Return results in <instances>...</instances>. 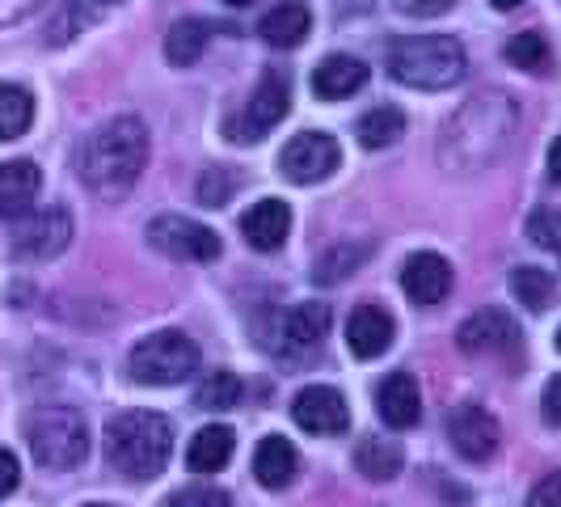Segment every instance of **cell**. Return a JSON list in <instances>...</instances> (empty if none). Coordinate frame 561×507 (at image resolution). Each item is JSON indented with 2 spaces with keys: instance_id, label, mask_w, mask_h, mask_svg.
<instances>
[{
  "instance_id": "1",
  "label": "cell",
  "mask_w": 561,
  "mask_h": 507,
  "mask_svg": "<svg viewBox=\"0 0 561 507\" xmlns=\"http://www.w3.org/2000/svg\"><path fill=\"white\" fill-rule=\"evenodd\" d=\"M148 161V127L136 114H118L102 123L81 148V182L98 199H123Z\"/></svg>"
},
{
  "instance_id": "2",
  "label": "cell",
  "mask_w": 561,
  "mask_h": 507,
  "mask_svg": "<svg viewBox=\"0 0 561 507\" xmlns=\"http://www.w3.org/2000/svg\"><path fill=\"white\" fill-rule=\"evenodd\" d=\"M173 457V422L157 410H123L106 422V461L136 482L157 478Z\"/></svg>"
},
{
  "instance_id": "3",
  "label": "cell",
  "mask_w": 561,
  "mask_h": 507,
  "mask_svg": "<svg viewBox=\"0 0 561 507\" xmlns=\"http://www.w3.org/2000/svg\"><path fill=\"white\" fill-rule=\"evenodd\" d=\"M465 68V47L451 34H414L389 47V72L410 89H451Z\"/></svg>"
},
{
  "instance_id": "4",
  "label": "cell",
  "mask_w": 561,
  "mask_h": 507,
  "mask_svg": "<svg viewBox=\"0 0 561 507\" xmlns=\"http://www.w3.org/2000/svg\"><path fill=\"white\" fill-rule=\"evenodd\" d=\"M26 444L38 465L72 470L89 457V422L72 406H38L26 419Z\"/></svg>"
},
{
  "instance_id": "5",
  "label": "cell",
  "mask_w": 561,
  "mask_h": 507,
  "mask_svg": "<svg viewBox=\"0 0 561 507\" xmlns=\"http://www.w3.org/2000/svg\"><path fill=\"white\" fill-rule=\"evenodd\" d=\"M127 372H131L136 385H152V390L182 385L198 372L195 338L182 335V330H157V335H148L144 342L131 347Z\"/></svg>"
},
{
  "instance_id": "6",
  "label": "cell",
  "mask_w": 561,
  "mask_h": 507,
  "mask_svg": "<svg viewBox=\"0 0 561 507\" xmlns=\"http://www.w3.org/2000/svg\"><path fill=\"white\" fill-rule=\"evenodd\" d=\"M342 161V148L330 132H300L283 144L279 153V173L287 182H300V187H312L321 178H330Z\"/></svg>"
},
{
  "instance_id": "7",
  "label": "cell",
  "mask_w": 561,
  "mask_h": 507,
  "mask_svg": "<svg viewBox=\"0 0 561 507\" xmlns=\"http://www.w3.org/2000/svg\"><path fill=\"white\" fill-rule=\"evenodd\" d=\"M148 241L157 250H165L169 258H182V262H211V258H220V233L207 225H195L186 216H157L148 225Z\"/></svg>"
},
{
  "instance_id": "8",
  "label": "cell",
  "mask_w": 561,
  "mask_h": 507,
  "mask_svg": "<svg viewBox=\"0 0 561 507\" xmlns=\"http://www.w3.org/2000/svg\"><path fill=\"white\" fill-rule=\"evenodd\" d=\"M68 241H72V216L64 207H43L34 216L30 212L22 216V225L13 233V254L30 262H47L68 250Z\"/></svg>"
},
{
  "instance_id": "9",
  "label": "cell",
  "mask_w": 561,
  "mask_h": 507,
  "mask_svg": "<svg viewBox=\"0 0 561 507\" xmlns=\"http://www.w3.org/2000/svg\"><path fill=\"white\" fill-rule=\"evenodd\" d=\"M287 111H291V77L283 68H266V77L257 81L250 106L237 123V132H241L237 140H262L271 127H279Z\"/></svg>"
},
{
  "instance_id": "10",
  "label": "cell",
  "mask_w": 561,
  "mask_h": 507,
  "mask_svg": "<svg viewBox=\"0 0 561 507\" xmlns=\"http://www.w3.org/2000/svg\"><path fill=\"white\" fill-rule=\"evenodd\" d=\"M499 436H503L499 419L478 402H465L448 415V440L465 461H490L499 449Z\"/></svg>"
},
{
  "instance_id": "11",
  "label": "cell",
  "mask_w": 561,
  "mask_h": 507,
  "mask_svg": "<svg viewBox=\"0 0 561 507\" xmlns=\"http://www.w3.org/2000/svg\"><path fill=\"white\" fill-rule=\"evenodd\" d=\"M291 419H296V427H305L309 436H342L351 427V406L330 385H309L291 402Z\"/></svg>"
},
{
  "instance_id": "12",
  "label": "cell",
  "mask_w": 561,
  "mask_h": 507,
  "mask_svg": "<svg viewBox=\"0 0 561 507\" xmlns=\"http://www.w3.org/2000/svg\"><path fill=\"white\" fill-rule=\"evenodd\" d=\"M456 342L469 356H515L519 351V326L503 309H481L456 330Z\"/></svg>"
},
{
  "instance_id": "13",
  "label": "cell",
  "mask_w": 561,
  "mask_h": 507,
  "mask_svg": "<svg viewBox=\"0 0 561 507\" xmlns=\"http://www.w3.org/2000/svg\"><path fill=\"white\" fill-rule=\"evenodd\" d=\"M401 288L414 305H439L451 292V262L435 250H419L401 267Z\"/></svg>"
},
{
  "instance_id": "14",
  "label": "cell",
  "mask_w": 561,
  "mask_h": 507,
  "mask_svg": "<svg viewBox=\"0 0 561 507\" xmlns=\"http://www.w3.org/2000/svg\"><path fill=\"white\" fill-rule=\"evenodd\" d=\"M376 410L380 419L389 422L393 431H405L422 419V394L419 381L410 372H389L380 385H376Z\"/></svg>"
},
{
  "instance_id": "15",
  "label": "cell",
  "mask_w": 561,
  "mask_h": 507,
  "mask_svg": "<svg viewBox=\"0 0 561 507\" xmlns=\"http://www.w3.org/2000/svg\"><path fill=\"white\" fill-rule=\"evenodd\" d=\"M241 233H245V241H250L253 250L275 254L287 241V233H291V207L275 195L257 199L250 212L241 216Z\"/></svg>"
},
{
  "instance_id": "16",
  "label": "cell",
  "mask_w": 561,
  "mask_h": 507,
  "mask_svg": "<svg viewBox=\"0 0 561 507\" xmlns=\"http://www.w3.org/2000/svg\"><path fill=\"white\" fill-rule=\"evenodd\" d=\"M43 187V173L34 161L18 157V161H0V221H22Z\"/></svg>"
},
{
  "instance_id": "17",
  "label": "cell",
  "mask_w": 561,
  "mask_h": 507,
  "mask_svg": "<svg viewBox=\"0 0 561 507\" xmlns=\"http://www.w3.org/2000/svg\"><path fill=\"white\" fill-rule=\"evenodd\" d=\"M393 342V317L380 309V305H359L346 322V347L355 360H376L385 356Z\"/></svg>"
},
{
  "instance_id": "18",
  "label": "cell",
  "mask_w": 561,
  "mask_h": 507,
  "mask_svg": "<svg viewBox=\"0 0 561 507\" xmlns=\"http://www.w3.org/2000/svg\"><path fill=\"white\" fill-rule=\"evenodd\" d=\"M367 84V64L355 56H325L312 68V93L325 102H342Z\"/></svg>"
},
{
  "instance_id": "19",
  "label": "cell",
  "mask_w": 561,
  "mask_h": 507,
  "mask_svg": "<svg viewBox=\"0 0 561 507\" xmlns=\"http://www.w3.org/2000/svg\"><path fill=\"white\" fill-rule=\"evenodd\" d=\"M309 26H312L309 4H305V0H283V4H275V9L257 22V34H262L271 47L291 52V47H300V43H305Z\"/></svg>"
},
{
  "instance_id": "20",
  "label": "cell",
  "mask_w": 561,
  "mask_h": 507,
  "mask_svg": "<svg viewBox=\"0 0 561 507\" xmlns=\"http://www.w3.org/2000/svg\"><path fill=\"white\" fill-rule=\"evenodd\" d=\"M296 470H300V452L291 449L287 436H266L253 452V478L262 482L266 491H283L287 482L296 478Z\"/></svg>"
},
{
  "instance_id": "21",
  "label": "cell",
  "mask_w": 561,
  "mask_h": 507,
  "mask_svg": "<svg viewBox=\"0 0 561 507\" xmlns=\"http://www.w3.org/2000/svg\"><path fill=\"white\" fill-rule=\"evenodd\" d=\"M232 452H237V431L225 422H207V427H198L191 449H186V465L195 474H216L232 461Z\"/></svg>"
},
{
  "instance_id": "22",
  "label": "cell",
  "mask_w": 561,
  "mask_h": 507,
  "mask_svg": "<svg viewBox=\"0 0 561 507\" xmlns=\"http://www.w3.org/2000/svg\"><path fill=\"white\" fill-rule=\"evenodd\" d=\"M405 465V452L397 440H385V436H364L359 449H355V470L371 482H389L401 474Z\"/></svg>"
},
{
  "instance_id": "23",
  "label": "cell",
  "mask_w": 561,
  "mask_h": 507,
  "mask_svg": "<svg viewBox=\"0 0 561 507\" xmlns=\"http://www.w3.org/2000/svg\"><path fill=\"white\" fill-rule=\"evenodd\" d=\"M325 335H330V305H321V301H300L283 317V338L291 347H300V351L317 347Z\"/></svg>"
},
{
  "instance_id": "24",
  "label": "cell",
  "mask_w": 561,
  "mask_h": 507,
  "mask_svg": "<svg viewBox=\"0 0 561 507\" xmlns=\"http://www.w3.org/2000/svg\"><path fill=\"white\" fill-rule=\"evenodd\" d=\"M207 38H211V26L203 22V18H182V22H173L165 34V56L173 68H191L203 59L207 52Z\"/></svg>"
},
{
  "instance_id": "25",
  "label": "cell",
  "mask_w": 561,
  "mask_h": 507,
  "mask_svg": "<svg viewBox=\"0 0 561 507\" xmlns=\"http://www.w3.org/2000/svg\"><path fill=\"white\" fill-rule=\"evenodd\" d=\"M34 123V98L22 84H0V144L26 136Z\"/></svg>"
},
{
  "instance_id": "26",
  "label": "cell",
  "mask_w": 561,
  "mask_h": 507,
  "mask_svg": "<svg viewBox=\"0 0 561 507\" xmlns=\"http://www.w3.org/2000/svg\"><path fill=\"white\" fill-rule=\"evenodd\" d=\"M405 136V114L397 111V106H376V111H367L359 119V140L364 148H389Z\"/></svg>"
},
{
  "instance_id": "27",
  "label": "cell",
  "mask_w": 561,
  "mask_h": 507,
  "mask_svg": "<svg viewBox=\"0 0 561 507\" xmlns=\"http://www.w3.org/2000/svg\"><path fill=\"white\" fill-rule=\"evenodd\" d=\"M195 402H198V410H232V406L241 402V376L228 372V368L207 372V376L198 381Z\"/></svg>"
},
{
  "instance_id": "28",
  "label": "cell",
  "mask_w": 561,
  "mask_h": 507,
  "mask_svg": "<svg viewBox=\"0 0 561 507\" xmlns=\"http://www.w3.org/2000/svg\"><path fill=\"white\" fill-rule=\"evenodd\" d=\"M511 296L536 313L549 309V301H553V275L540 271V267H515L511 271Z\"/></svg>"
},
{
  "instance_id": "29",
  "label": "cell",
  "mask_w": 561,
  "mask_h": 507,
  "mask_svg": "<svg viewBox=\"0 0 561 507\" xmlns=\"http://www.w3.org/2000/svg\"><path fill=\"white\" fill-rule=\"evenodd\" d=\"M506 59H511L515 68H524V72H545L553 56H549V43H545L540 30H524V34H515V38L506 43Z\"/></svg>"
},
{
  "instance_id": "30",
  "label": "cell",
  "mask_w": 561,
  "mask_h": 507,
  "mask_svg": "<svg viewBox=\"0 0 561 507\" xmlns=\"http://www.w3.org/2000/svg\"><path fill=\"white\" fill-rule=\"evenodd\" d=\"M367 258V246L359 250V246H337V250H330L325 258H317V271H312V280L317 283H337L346 280L359 262Z\"/></svg>"
},
{
  "instance_id": "31",
  "label": "cell",
  "mask_w": 561,
  "mask_h": 507,
  "mask_svg": "<svg viewBox=\"0 0 561 507\" xmlns=\"http://www.w3.org/2000/svg\"><path fill=\"white\" fill-rule=\"evenodd\" d=\"M165 507H232L220 486H182L165 499Z\"/></svg>"
},
{
  "instance_id": "32",
  "label": "cell",
  "mask_w": 561,
  "mask_h": 507,
  "mask_svg": "<svg viewBox=\"0 0 561 507\" xmlns=\"http://www.w3.org/2000/svg\"><path fill=\"white\" fill-rule=\"evenodd\" d=\"M237 191V178H228L220 169H207L203 173V182H198V199L207 203V207H225V199Z\"/></svg>"
},
{
  "instance_id": "33",
  "label": "cell",
  "mask_w": 561,
  "mask_h": 507,
  "mask_svg": "<svg viewBox=\"0 0 561 507\" xmlns=\"http://www.w3.org/2000/svg\"><path fill=\"white\" fill-rule=\"evenodd\" d=\"M528 228H533L536 246H545V250H558L561 246V216H553V212H536Z\"/></svg>"
},
{
  "instance_id": "34",
  "label": "cell",
  "mask_w": 561,
  "mask_h": 507,
  "mask_svg": "<svg viewBox=\"0 0 561 507\" xmlns=\"http://www.w3.org/2000/svg\"><path fill=\"white\" fill-rule=\"evenodd\" d=\"M528 504L533 507H561V470H553V474H545V478L536 482Z\"/></svg>"
},
{
  "instance_id": "35",
  "label": "cell",
  "mask_w": 561,
  "mask_h": 507,
  "mask_svg": "<svg viewBox=\"0 0 561 507\" xmlns=\"http://www.w3.org/2000/svg\"><path fill=\"white\" fill-rule=\"evenodd\" d=\"M540 415L549 427H561V376H553L549 385H545V394H540Z\"/></svg>"
},
{
  "instance_id": "36",
  "label": "cell",
  "mask_w": 561,
  "mask_h": 507,
  "mask_svg": "<svg viewBox=\"0 0 561 507\" xmlns=\"http://www.w3.org/2000/svg\"><path fill=\"white\" fill-rule=\"evenodd\" d=\"M18 482H22V465H18V457L9 449H0V499L4 495H13L18 491Z\"/></svg>"
},
{
  "instance_id": "37",
  "label": "cell",
  "mask_w": 561,
  "mask_h": 507,
  "mask_svg": "<svg viewBox=\"0 0 561 507\" xmlns=\"http://www.w3.org/2000/svg\"><path fill=\"white\" fill-rule=\"evenodd\" d=\"M410 9H414V13H426V18H435V13H448L451 0H410Z\"/></svg>"
},
{
  "instance_id": "38",
  "label": "cell",
  "mask_w": 561,
  "mask_h": 507,
  "mask_svg": "<svg viewBox=\"0 0 561 507\" xmlns=\"http://www.w3.org/2000/svg\"><path fill=\"white\" fill-rule=\"evenodd\" d=\"M549 178H553V182H561V136L549 144Z\"/></svg>"
},
{
  "instance_id": "39",
  "label": "cell",
  "mask_w": 561,
  "mask_h": 507,
  "mask_svg": "<svg viewBox=\"0 0 561 507\" xmlns=\"http://www.w3.org/2000/svg\"><path fill=\"white\" fill-rule=\"evenodd\" d=\"M490 4H494V9H503V13H511V9H519L524 0H490Z\"/></svg>"
},
{
  "instance_id": "40",
  "label": "cell",
  "mask_w": 561,
  "mask_h": 507,
  "mask_svg": "<svg viewBox=\"0 0 561 507\" xmlns=\"http://www.w3.org/2000/svg\"><path fill=\"white\" fill-rule=\"evenodd\" d=\"M232 9H245V4H257V0H228Z\"/></svg>"
},
{
  "instance_id": "41",
  "label": "cell",
  "mask_w": 561,
  "mask_h": 507,
  "mask_svg": "<svg viewBox=\"0 0 561 507\" xmlns=\"http://www.w3.org/2000/svg\"><path fill=\"white\" fill-rule=\"evenodd\" d=\"M98 4H118V0H98Z\"/></svg>"
},
{
  "instance_id": "42",
  "label": "cell",
  "mask_w": 561,
  "mask_h": 507,
  "mask_svg": "<svg viewBox=\"0 0 561 507\" xmlns=\"http://www.w3.org/2000/svg\"><path fill=\"white\" fill-rule=\"evenodd\" d=\"M84 507H111V504H84Z\"/></svg>"
},
{
  "instance_id": "43",
  "label": "cell",
  "mask_w": 561,
  "mask_h": 507,
  "mask_svg": "<svg viewBox=\"0 0 561 507\" xmlns=\"http://www.w3.org/2000/svg\"><path fill=\"white\" fill-rule=\"evenodd\" d=\"M558 351H561V330H558Z\"/></svg>"
},
{
  "instance_id": "44",
  "label": "cell",
  "mask_w": 561,
  "mask_h": 507,
  "mask_svg": "<svg viewBox=\"0 0 561 507\" xmlns=\"http://www.w3.org/2000/svg\"><path fill=\"white\" fill-rule=\"evenodd\" d=\"M558 250H561V246H558Z\"/></svg>"
}]
</instances>
